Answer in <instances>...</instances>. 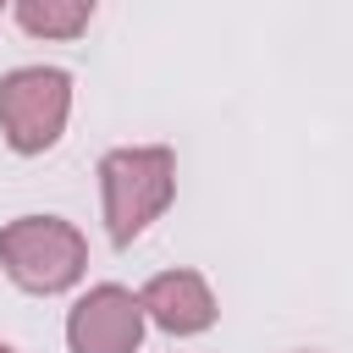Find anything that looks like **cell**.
<instances>
[{
  "label": "cell",
  "instance_id": "cell-4",
  "mask_svg": "<svg viewBox=\"0 0 353 353\" xmlns=\"http://www.w3.org/2000/svg\"><path fill=\"white\" fill-rule=\"evenodd\" d=\"M72 353H132L143 342V303L127 287H88L66 314Z\"/></svg>",
  "mask_w": 353,
  "mask_h": 353
},
{
  "label": "cell",
  "instance_id": "cell-8",
  "mask_svg": "<svg viewBox=\"0 0 353 353\" xmlns=\"http://www.w3.org/2000/svg\"><path fill=\"white\" fill-rule=\"evenodd\" d=\"M0 6H6V0H0Z\"/></svg>",
  "mask_w": 353,
  "mask_h": 353
},
{
  "label": "cell",
  "instance_id": "cell-5",
  "mask_svg": "<svg viewBox=\"0 0 353 353\" xmlns=\"http://www.w3.org/2000/svg\"><path fill=\"white\" fill-rule=\"evenodd\" d=\"M138 303H143V320H154L171 336H199V331L215 325V298H210L199 270H160V276H149Z\"/></svg>",
  "mask_w": 353,
  "mask_h": 353
},
{
  "label": "cell",
  "instance_id": "cell-6",
  "mask_svg": "<svg viewBox=\"0 0 353 353\" xmlns=\"http://www.w3.org/2000/svg\"><path fill=\"white\" fill-rule=\"evenodd\" d=\"M94 17V0H17V22L33 39H77Z\"/></svg>",
  "mask_w": 353,
  "mask_h": 353
},
{
  "label": "cell",
  "instance_id": "cell-2",
  "mask_svg": "<svg viewBox=\"0 0 353 353\" xmlns=\"http://www.w3.org/2000/svg\"><path fill=\"white\" fill-rule=\"evenodd\" d=\"M0 265L28 292H66L88 265V243L61 215H22L0 232Z\"/></svg>",
  "mask_w": 353,
  "mask_h": 353
},
{
  "label": "cell",
  "instance_id": "cell-7",
  "mask_svg": "<svg viewBox=\"0 0 353 353\" xmlns=\"http://www.w3.org/2000/svg\"><path fill=\"white\" fill-rule=\"evenodd\" d=\"M0 353H11V347H6V342H0Z\"/></svg>",
  "mask_w": 353,
  "mask_h": 353
},
{
  "label": "cell",
  "instance_id": "cell-1",
  "mask_svg": "<svg viewBox=\"0 0 353 353\" xmlns=\"http://www.w3.org/2000/svg\"><path fill=\"white\" fill-rule=\"evenodd\" d=\"M99 188H105V232L110 243H132L176 193V160L171 149H110L99 160Z\"/></svg>",
  "mask_w": 353,
  "mask_h": 353
},
{
  "label": "cell",
  "instance_id": "cell-3",
  "mask_svg": "<svg viewBox=\"0 0 353 353\" xmlns=\"http://www.w3.org/2000/svg\"><path fill=\"white\" fill-rule=\"evenodd\" d=\"M72 110V77L61 66H17L0 83V132L17 154H44Z\"/></svg>",
  "mask_w": 353,
  "mask_h": 353
}]
</instances>
